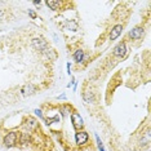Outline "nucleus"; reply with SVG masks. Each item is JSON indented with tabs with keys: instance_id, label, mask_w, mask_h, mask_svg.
Here are the masks:
<instances>
[{
	"instance_id": "nucleus-19",
	"label": "nucleus",
	"mask_w": 151,
	"mask_h": 151,
	"mask_svg": "<svg viewBox=\"0 0 151 151\" xmlns=\"http://www.w3.org/2000/svg\"><path fill=\"white\" fill-rule=\"evenodd\" d=\"M65 98H66V96H65V94H61V96H58V97H57V100H65Z\"/></svg>"
},
{
	"instance_id": "nucleus-1",
	"label": "nucleus",
	"mask_w": 151,
	"mask_h": 151,
	"mask_svg": "<svg viewBox=\"0 0 151 151\" xmlns=\"http://www.w3.org/2000/svg\"><path fill=\"white\" fill-rule=\"evenodd\" d=\"M17 137H18V134H17L16 132L8 133V134L4 137V146L8 147V149L16 146V143H17Z\"/></svg>"
},
{
	"instance_id": "nucleus-21",
	"label": "nucleus",
	"mask_w": 151,
	"mask_h": 151,
	"mask_svg": "<svg viewBox=\"0 0 151 151\" xmlns=\"http://www.w3.org/2000/svg\"><path fill=\"white\" fill-rule=\"evenodd\" d=\"M1 16H3V12H1V10H0V18H1Z\"/></svg>"
},
{
	"instance_id": "nucleus-16",
	"label": "nucleus",
	"mask_w": 151,
	"mask_h": 151,
	"mask_svg": "<svg viewBox=\"0 0 151 151\" xmlns=\"http://www.w3.org/2000/svg\"><path fill=\"white\" fill-rule=\"evenodd\" d=\"M29 14H30V17H31L32 19H35V18H36V14H35V12H34V10L29 9Z\"/></svg>"
},
{
	"instance_id": "nucleus-8",
	"label": "nucleus",
	"mask_w": 151,
	"mask_h": 151,
	"mask_svg": "<svg viewBox=\"0 0 151 151\" xmlns=\"http://www.w3.org/2000/svg\"><path fill=\"white\" fill-rule=\"evenodd\" d=\"M74 60H75L76 63H80L84 61V50L81 49H77L75 53H74Z\"/></svg>"
},
{
	"instance_id": "nucleus-12",
	"label": "nucleus",
	"mask_w": 151,
	"mask_h": 151,
	"mask_svg": "<svg viewBox=\"0 0 151 151\" xmlns=\"http://www.w3.org/2000/svg\"><path fill=\"white\" fill-rule=\"evenodd\" d=\"M83 98H84V102H87V103H92V102L94 101V96H93V93H90V92H85V93L83 94Z\"/></svg>"
},
{
	"instance_id": "nucleus-11",
	"label": "nucleus",
	"mask_w": 151,
	"mask_h": 151,
	"mask_svg": "<svg viewBox=\"0 0 151 151\" xmlns=\"http://www.w3.org/2000/svg\"><path fill=\"white\" fill-rule=\"evenodd\" d=\"M36 125H38V121H36L34 117H30V116H29V119H27V123H26V127H27V129H29V130H32L34 128H36Z\"/></svg>"
},
{
	"instance_id": "nucleus-10",
	"label": "nucleus",
	"mask_w": 151,
	"mask_h": 151,
	"mask_svg": "<svg viewBox=\"0 0 151 151\" xmlns=\"http://www.w3.org/2000/svg\"><path fill=\"white\" fill-rule=\"evenodd\" d=\"M34 90H35L34 85L29 84V85H25V87L22 88V94H23V96H29V94H32Z\"/></svg>"
},
{
	"instance_id": "nucleus-6",
	"label": "nucleus",
	"mask_w": 151,
	"mask_h": 151,
	"mask_svg": "<svg viewBox=\"0 0 151 151\" xmlns=\"http://www.w3.org/2000/svg\"><path fill=\"white\" fill-rule=\"evenodd\" d=\"M121 32H123V25H115L113 27V30H111V32H110V40L111 41L116 40L121 35Z\"/></svg>"
},
{
	"instance_id": "nucleus-2",
	"label": "nucleus",
	"mask_w": 151,
	"mask_h": 151,
	"mask_svg": "<svg viewBox=\"0 0 151 151\" xmlns=\"http://www.w3.org/2000/svg\"><path fill=\"white\" fill-rule=\"evenodd\" d=\"M88 140H89V136H88L87 132H84V130H79V132H76L75 141H76V143H77L79 146H84V145L88 142Z\"/></svg>"
},
{
	"instance_id": "nucleus-15",
	"label": "nucleus",
	"mask_w": 151,
	"mask_h": 151,
	"mask_svg": "<svg viewBox=\"0 0 151 151\" xmlns=\"http://www.w3.org/2000/svg\"><path fill=\"white\" fill-rule=\"evenodd\" d=\"M69 113H70V107H69V106H65V107L61 110V114H62V116H66V115H67Z\"/></svg>"
},
{
	"instance_id": "nucleus-13",
	"label": "nucleus",
	"mask_w": 151,
	"mask_h": 151,
	"mask_svg": "<svg viewBox=\"0 0 151 151\" xmlns=\"http://www.w3.org/2000/svg\"><path fill=\"white\" fill-rule=\"evenodd\" d=\"M29 142H30L29 133H22V134H21V138H19V143H21L22 146H26Z\"/></svg>"
},
{
	"instance_id": "nucleus-17",
	"label": "nucleus",
	"mask_w": 151,
	"mask_h": 151,
	"mask_svg": "<svg viewBox=\"0 0 151 151\" xmlns=\"http://www.w3.org/2000/svg\"><path fill=\"white\" fill-rule=\"evenodd\" d=\"M35 114L38 115V116H39V117H40V119H43V114H41V110H39V109H36V110H35Z\"/></svg>"
},
{
	"instance_id": "nucleus-4",
	"label": "nucleus",
	"mask_w": 151,
	"mask_h": 151,
	"mask_svg": "<svg viewBox=\"0 0 151 151\" xmlns=\"http://www.w3.org/2000/svg\"><path fill=\"white\" fill-rule=\"evenodd\" d=\"M32 45H34L35 49H39V50H41V52H47V50H48V49H47V48H48L47 41L41 38L34 39V40H32Z\"/></svg>"
},
{
	"instance_id": "nucleus-18",
	"label": "nucleus",
	"mask_w": 151,
	"mask_h": 151,
	"mask_svg": "<svg viewBox=\"0 0 151 151\" xmlns=\"http://www.w3.org/2000/svg\"><path fill=\"white\" fill-rule=\"evenodd\" d=\"M66 66H67V74H69V75H71V65H70V62H67V65H66Z\"/></svg>"
},
{
	"instance_id": "nucleus-5",
	"label": "nucleus",
	"mask_w": 151,
	"mask_h": 151,
	"mask_svg": "<svg viewBox=\"0 0 151 151\" xmlns=\"http://www.w3.org/2000/svg\"><path fill=\"white\" fill-rule=\"evenodd\" d=\"M71 121H73V125H74L75 129H80V128L84 125V123H83V117L80 116V114H77V113L71 114Z\"/></svg>"
},
{
	"instance_id": "nucleus-20",
	"label": "nucleus",
	"mask_w": 151,
	"mask_h": 151,
	"mask_svg": "<svg viewBox=\"0 0 151 151\" xmlns=\"http://www.w3.org/2000/svg\"><path fill=\"white\" fill-rule=\"evenodd\" d=\"M34 4H35V5H40V4H41V1H34Z\"/></svg>"
},
{
	"instance_id": "nucleus-14",
	"label": "nucleus",
	"mask_w": 151,
	"mask_h": 151,
	"mask_svg": "<svg viewBox=\"0 0 151 151\" xmlns=\"http://www.w3.org/2000/svg\"><path fill=\"white\" fill-rule=\"evenodd\" d=\"M67 29H70L71 31H76V30H77V23H76L75 21L67 22Z\"/></svg>"
},
{
	"instance_id": "nucleus-9",
	"label": "nucleus",
	"mask_w": 151,
	"mask_h": 151,
	"mask_svg": "<svg viewBox=\"0 0 151 151\" xmlns=\"http://www.w3.org/2000/svg\"><path fill=\"white\" fill-rule=\"evenodd\" d=\"M47 5L53 10H60V8L62 5V1H52V0H49V1H47Z\"/></svg>"
},
{
	"instance_id": "nucleus-7",
	"label": "nucleus",
	"mask_w": 151,
	"mask_h": 151,
	"mask_svg": "<svg viewBox=\"0 0 151 151\" xmlns=\"http://www.w3.org/2000/svg\"><path fill=\"white\" fill-rule=\"evenodd\" d=\"M129 36H130L132 39H134V40L141 39L142 36H143V27H140V26L134 27V29L129 32Z\"/></svg>"
},
{
	"instance_id": "nucleus-3",
	"label": "nucleus",
	"mask_w": 151,
	"mask_h": 151,
	"mask_svg": "<svg viewBox=\"0 0 151 151\" xmlns=\"http://www.w3.org/2000/svg\"><path fill=\"white\" fill-rule=\"evenodd\" d=\"M127 54V45L125 43H119L115 48H114V56L117 57V58H123L124 56Z\"/></svg>"
}]
</instances>
